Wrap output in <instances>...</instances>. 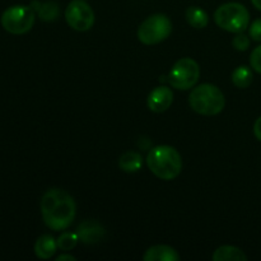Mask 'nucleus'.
I'll return each instance as SVG.
<instances>
[{"mask_svg":"<svg viewBox=\"0 0 261 261\" xmlns=\"http://www.w3.org/2000/svg\"><path fill=\"white\" fill-rule=\"evenodd\" d=\"M254 134H255V137H256V139L260 140V142H261V116L256 120V121H255Z\"/></svg>","mask_w":261,"mask_h":261,"instance_id":"22","label":"nucleus"},{"mask_svg":"<svg viewBox=\"0 0 261 261\" xmlns=\"http://www.w3.org/2000/svg\"><path fill=\"white\" fill-rule=\"evenodd\" d=\"M189 103L195 112L205 116H213L223 111L226 98L218 87L213 84H201L195 87L189 96Z\"/></svg>","mask_w":261,"mask_h":261,"instance_id":"3","label":"nucleus"},{"mask_svg":"<svg viewBox=\"0 0 261 261\" xmlns=\"http://www.w3.org/2000/svg\"><path fill=\"white\" fill-rule=\"evenodd\" d=\"M250 37L254 41L261 42V18L256 19L251 25H250Z\"/></svg>","mask_w":261,"mask_h":261,"instance_id":"21","label":"nucleus"},{"mask_svg":"<svg viewBox=\"0 0 261 261\" xmlns=\"http://www.w3.org/2000/svg\"><path fill=\"white\" fill-rule=\"evenodd\" d=\"M65 19L73 30L84 32L93 27V9L83 0H73L65 9Z\"/></svg>","mask_w":261,"mask_h":261,"instance_id":"8","label":"nucleus"},{"mask_svg":"<svg viewBox=\"0 0 261 261\" xmlns=\"http://www.w3.org/2000/svg\"><path fill=\"white\" fill-rule=\"evenodd\" d=\"M147 165L153 175L161 180L170 181L180 175L182 170V158L173 147L157 145L148 153Z\"/></svg>","mask_w":261,"mask_h":261,"instance_id":"2","label":"nucleus"},{"mask_svg":"<svg viewBox=\"0 0 261 261\" xmlns=\"http://www.w3.org/2000/svg\"><path fill=\"white\" fill-rule=\"evenodd\" d=\"M58 250V241L50 234H42L35 244V254L38 259L47 260L55 255Z\"/></svg>","mask_w":261,"mask_h":261,"instance_id":"12","label":"nucleus"},{"mask_svg":"<svg viewBox=\"0 0 261 261\" xmlns=\"http://www.w3.org/2000/svg\"><path fill=\"white\" fill-rule=\"evenodd\" d=\"M254 81L252 70L246 65H241L236 68L232 73V82L237 88H247Z\"/></svg>","mask_w":261,"mask_h":261,"instance_id":"17","label":"nucleus"},{"mask_svg":"<svg viewBox=\"0 0 261 261\" xmlns=\"http://www.w3.org/2000/svg\"><path fill=\"white\" fill-rule=\"evenodd\" d=\"M36 12L25 5H13L4 10L0 18L3 28L12 35H24L35 24Z\"/></svg>","mask_w":261,"mask_h":261,"instance_id":"5","label":"nucleus"},{"mask_svg":"<svg viewBox=\"0 0 261 261\" xmlns=\"http://www.w3.org/2000/svg\"><path fill=\"white\" fill-rule=\"evenodd\" d=\"M79 240L83 244L87 245H93L98 244L102 241L105 237V228L99 222L97 221H84L79 224L78 229H76Z\"/></svg>","mask_w":261,"mask_h":261,"instance_id":"9","label":"nucleus"},{"mask_svg":"<svg viewBox=\"0 0 261 261\" xmlns=\"http://www.w3.org/2000/svg\"><path fill=\"white\" fill-rule=\"evenodd\" d=\"M214 261H246L247 256L236 246H221L213 254Z\"/></svg>","mask_w":261,"mask_h":261,"instance_id":"14","label":"nucleus"},{"mask_svg":"<svg viewBox=\"0 0 261 261\" xmlns=\"http://www.w3.org/2000/svg\"><path fill=\"white\" fill-rule=\"evenodd\" d=\"M173 102V93L168 87H157L148 96V107L153 112H165Z\"/></svg>","mask_w":261,"mask_h":261,"instance_id":"10","label":"nucleus"},{"mask_svg":"<svg viewBox=\"0 0 261 261\" xmlns=\"http://www.w3.org/2000/svg\"><path fill=\"white\" fill-rule=\"evenodd\" d=\"M79 241L78 233H73V232H64L60 237L58 239V247L63 251H69L73 250L76 246Z\"/></svg>","mask_w":261,"mask_h":261,"instance_id":"18","label":"nucleus"},{"mask_svg":"<svg viewBox=\"0 0 261 261\" xmlns=\"http://www.w3.org/2000/svg\"><path fill=\"white\" fill-rule=\"evenodd\" d=\"M144 261H178L177 251L173 247L167 246V245H155V246L149 247L145 251Z\"/></svg>","mask_w":261,"mask_h":261,"instance_id":"11","label":"nucleus"},{"mask_svg":"<svg viewBox=\"0 0 261 261\" xmlns=\"http://www.w3.org/2000/svg\"><path fill=\"white\" fill-rule=\"evenodd\" d=\"M41 213L48 228L63 231L68 228L75 218V201L66 191L50 189L41 199Z\"/></svg>","mask_w":261,"mask_h":261,"instance_id":"1","label":"nucleus"},{"mask_svg":"<svg viewBox=\"0 0 261 261\" xmlns=\"http://www.w3.org/2000/svg\"><path fill=\"white\" fill-rule=\"evenodd\" d=\"M200 76V68L195 60L190 58H182L172 66L167 81L173 88L186 89L193 88L199 81Z\"/></svg>","mask_w":261,"mask_h":261,"instance_id":"7","label":"nucleus"},{"mask_svg":"<svg viewBox=\"0 0 261 261\" xmlns=\"http://www.w3.org/2000/svg\"><path fill=\"white\" fill-rule=\"evenodd\" d=\"M142 166H143L142 155H140L138 152H133V150L124 153L119 160V167L121 168L124 172H129V173L138 172V171L142 168Z\"/></svg>","mask_w":261,"mask_h":261,"instance_id":"15","label":"nucleus"},{"mask_svg":"<svg viewBox=\"0 0 261 261\" xmlns=\"http://www.w3.org/2000/svg\"><path fill=\"white\" fill-rule=\"evenodd\" d=\"M172 32V23L165 14L148 17L138 28V38L144 45H157L165 41Z\"/></svg>","mask_w":261,"mask_h":261,"instance_id":"6","label":"nucleus"},{"mask_svg":"<svg viewBox=\"0 0 261 261\" xmlns=\"http://www.w3.org/2000/svg\"><path fill=\"white\" fill-rule=\"evenodd\" d=\"M186 20L194 28H205L209 23V17L201 8L189 7L186 9Z\"/></svg>","mask_w":261,"mask_h":261,"instance_id":"16","label":"nucleus"},{"mask_svg":"<svg viewBox=\"0 0 261 261\" xmlns=\"http://www.w3.org/2000/svg\"><path fill=\"white\" fill-rule=\"evenodd\" d=\"M232 46L239 51H246L250 47V38L244 33H237L236 37L232 40Z\"/></svg>","mask_w":261,"mask_h":261,"instance_id":"19","label":"nucleus"},{"mask_svg":"<svg viewBox=\"0 0 261 261\" xmlns=\"http://www.w3.org/2000/svg\"><path fill=\"white\" fill-rule=\"evenodd\" d=\"M251 3L254 4V7L256 8V9H259L261 12V0H251Z\"/></svg>","mask_w":261,"mask_h":261,"instance_id":"24","label":"nucleus"},{"mask_svg":"<svg viewBox=\"0 0 261 261\" xmlns=\"http://www.w3.org/2000/svg\"><path fill=\"white\" fill-rule=\"evenodd\" d=\"M64 260H69V261H75L76 259L74 256H71V255L69 254H64V255H60V256H58V259L56 261H64Z\"/></svg>","mask_w":261,"mask_h":261,"instance_id":"23","label":"nucleus"},{"mask_svg":"<svg viewBox=\"0 0 261 261\" xmlns=\"http://www.w3.org/2000/svg\"><path fill=\"white\" fill-rule=\"evenodd\" d=\"M250 64H251V68L254 69L256 73L261 74V45L254 48V51L251 53L250 56Z\"/></svg>","mask_w":261,"mask_h":261,"instance_id":"20","label":"nucleus"},{"mask_svg":"<svg viewBox=\"0 0 261 261\" xmlns=\"http://www.w3.org/2000/svg\"><path fill=\"white\" fill-rule=\"evenodd\" d=\"M214 19L218 27L232 33H241L249 27L250 13L240 3H226L216 10Z\"/></svg>","mask_w":261,"mask_h":261,"instance_id":"4","label":"nucleus"},{"mask_svg":"<svg viewBox=\"0 0 261 261\" xmlns=\"http://www.w3.org/2000/svg\"><path fill=\"white\" fill-rule=\"evenodd\" d=\"M31 8L35 10L38 14V17L41 18L45 22H53L56 18L59 17V5L55 2H46V3H40V2H32L31 3Z\"/></svg>","mask_w":261,"mask_h":261,"instance_id":"13","label":"nucleus"}]
</instances>
